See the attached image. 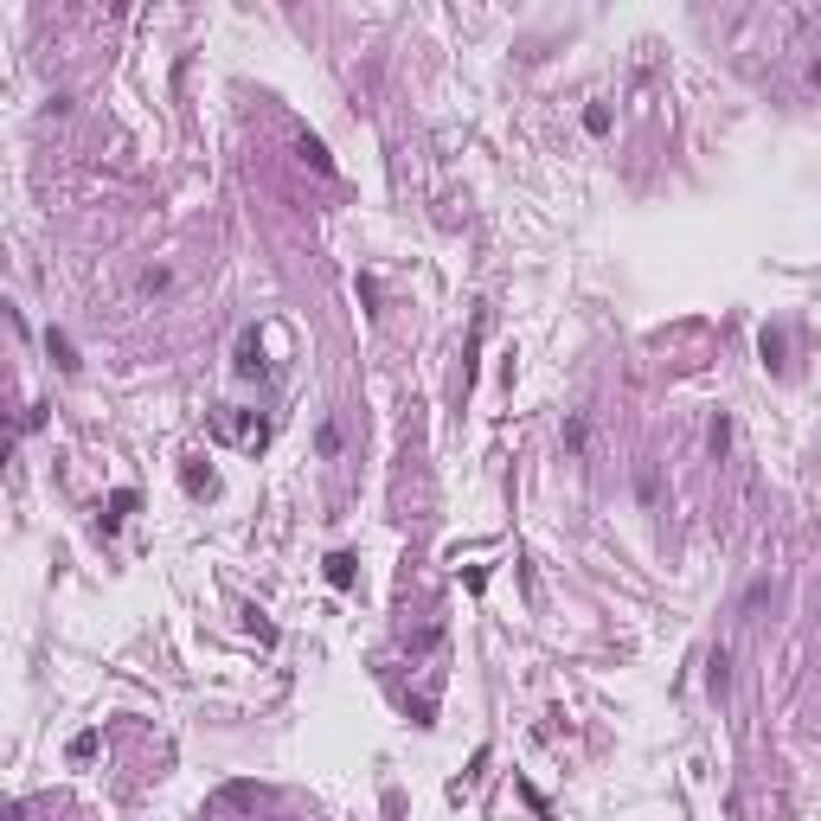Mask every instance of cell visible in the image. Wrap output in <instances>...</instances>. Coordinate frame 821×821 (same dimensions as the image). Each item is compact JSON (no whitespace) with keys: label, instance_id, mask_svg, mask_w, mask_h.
<instances>
[{"label":"cell","instance_id":"obj_1","mask_svg":"<svg viewBox=\"0 0 821 821\" xmlns=\"http://www.w3.org/2000/svg\"><path fill=\"white\" fill-rule=\"evenodd\" d=\"M212 430L225 436V443H238V450H257V443H263L257 411H238V405H225V411H218V417H212Z\"/></svg>","mask_w":821,"mask_h":821},{"label":"cell","instance_id":"obj_2","mask_svg":"<svg viewBox=\"0 0 821 821\" xmlns=\"http://www.w3.org/2000/svg\"><path fill=\"white\" fill-rule=\"evenodd\" d=\"M238 372H244V379H251V372H263V359H257V334L238 340Z\"/></svg>","mask_w":821,"mask_h":821},{"label":"cell","instance_id":"obj_3","mask_svg":"<svg viewBox=\"0 0 821 821\" xmlns=\"http://www.w3.org/2000/svg\"><path fill=\"white\" fill-rule=\"evenodd\" d=\"M725 687H731V648L712 654V693H725Z\"/></svg>","mask_w":821,"mask_h":821},{"label":"cell","instance_id":"obj_4","mask_svg":"<svg viewBox=\"0 0 821 821\" xmlns=\"http://www.w3.org/2000/svg\"><path fill=\"white\" fill-rule=\"evenodd\" d=\"M328 584H340V590L353 584V558H347V552H334V558H328Z\"/></svg>","mask_w":821,"mask_h":821},{"label":"cell","instance_id":"obj_5","mask_svg":"<svg viewBox=\"0 0 821 821\" xmlns=\"http://www.w3.org/2000/svg\"><path fill=\"white\" fill-rule=\"evenodd\" d=\"M7 821H26V808H20V802H14V808H7Z\"/></svg>","mask_w":821,"mask_h":821}]
</instances>
